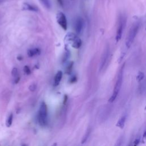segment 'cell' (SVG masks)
Wrapping results in <instances>:
<instances>
[{"instance_id": "cell-22", "label": "cell", "mask_w": 146, "mask_h": 146, "mask_svg": "<svg viewBox=\"0 0 146 146\" xmlns=\"http://www.w3.org/2000/svg\"><path fill=\"white\" fill-rule=\"evenodd\" d=\"M139 142H140V138H136L135 140H134V141H133V145H137L138 144H139Z\"/></svg>"}, {"instance_id": "cell-5", "label": "cell", "mask_w": 146, "mask_h": 146, "mask_svg": "<svg viewBox=\"0 0 146 146\" xmlns=\"http://www.w3.org/2000/svg\"><path fill=\"white\" fill-rule=\"evenodd\" d=\"M126 22V19L123 17H121L119 19V22L118 25V27L116 31V41L118 42L120 40L122 36V34L124 30V28Z\"/></svg>"}, {"instance_id": "cell-3", "label": "cell", "mask_w": 146, "mask_h": 146, "mask_svg": "<svg viewBox=\"0 0 146 146\" xmlns=\"http://www.w3.org/2000/svg\"><path fill=\"white\" fill-rule=\"evenodd\" d=\"M38 120L39 124L41 126L44 127L47 124V108L44 102H42L40 104L38 112Z\"/></svg>"}, {"instance_id": "cell-28", "label": "cell", "mask_w": 146, "mask_h": 146, "mask_svg": "<svg viewBox=\"0 0 146 146\" xmlns=\"http://www.w3.org/2000/svg\"><path fill=\"white\" fill-rule=\"evenodd\" d=\"M2 1V0H0V3H1Z\"/></svg>"}, {"instance_id": "cell-11", "label": "cell", "mask_w": 146, "mask_h": 146, "mask_svg": "<svg viewBox=\"0 0 146 146\" xmlns=\"http://www.w3.org/2000/svg\"><path fill=\"white\" fill-rule=\"evenodd\" d=\"M125 120H126V116L125 115H123L117 121L116 125L117 127L120 128L121 129H123L125 125Z\"/></svg>"}, {"instance_id": "cell-14", "label": "cell", "mask_w": 146, "mask_h": 146, "mask_svg": "<svg viewBox=\"0 0 146 146\" xmlns=\"http://www.w3.org/2000/svg\"><path fill=\"white\" fill-rule=\"evenodd\" d=\"M13 115L12 113H11L9 117H8V119L7 120H6V125L7 127H10L11 124H12V121H13Z\"/></svg>"}, {"instance_id": "cell-1", "label": "cell", "mask_w": 146, "mask_h": 146, "mask_svg": "<svg viewBox=\"0 0 146 146\" xmlns=\"http://www.w3.org/2000/svg\"><path fill=\"white\" fill-rule=\"evenodd\" d=\"M124 68V64L123 65H122V66L121 67V68L119 71L116 82V83H115L113 90V93L108 100V102L110 103H112V102H114V100H115V99H116V98L120 92V90L121 89L122 83H123V80Z\"/></svg>"}, {"instance_id": "cell-29", "label": "cell", "mask_w": 146, "mask_h": 146, "mask_svg": "<svg viewBox=\"0 0 146 146\" xmlns=\"http://www.w3.org/2000/svg\"><path fill=\"white\" fill-rule=\"evenodd\" d=\"M145 30H146V29H145Z\"/></svg>"}, {"instance_id": "cell-26", "label": "cell", "mask_w": 146, "mask_h": 146, "mask_svg": "<svg viewBox=\"0 0 146 146\" xmlns=\"http://www.w3.org/2000/svg\"><path fill=\"white\" fill-rule=\"evenodd\" d=\"M67 100V95H65L64 96V104H65L66 103Z\"/></svg>"}, {"instance_id": "cell-20", "label": "cell", "mask_w": 146, "mask_h": 146, "mask_svg": "<svg viewBox=\"0 0 146 146\" xmlns=\"http://www.w3.org/2000/svg\"><path fill=\"white\" fill-rule=\"evenodd\" d=\"M36 88V86L34 84H33L29 86V89L31 91H34Z\"/></svg>"}, {"instance_id": "cell-13", "label": "cell", "mask_w": 146, "mask_h": 146, "mask_svg": "<svg viewBox=\"0 0 146 146\" xmlns=\"http://www.w3.org/2000/svg\"><path fill=\"white\" fill-rule=\"evenodd\" d=\"M40 1L46 9H49L51 8V3L49 0H40Z\"/></svg>"}, {"instance_id": "cell-24", "label": "cell", "mask_w": 146, "mask_h": 146, "mask_svg": "<svg viewBox=\"0 0 146 146\" xmlns=\"http://www.w3.org/2000/svg\"><path fill=\"white\" fill-rule=\"evenodd\" d=\"M76 81V78L75 76L72 77L71 79H70V82H71V83H74V82H75Z\"/></svg>"}, {"instance_id": "cell-23", "label": "cell", "mask_w": 146, "mask_h": 146, "mask_svg": "<svg viewBox=\"0 0 146 146\" xmlns=\"http://www.w3.org/2000/svg\"><path fill=\"white\" fill-rule=\"evenodd\" d=\"M57 2H58L59 5L61 6H63V5H64V2H63V0H56Z\"/></svg>"}, {"instance_id": "cell-16", "label": "cell", "mask_w": 146, "mask_h": 146, "mask_svg": "<svg viewBox=\"0 0 146 146\" xmlns=\"http://www.w3.org/2000/svg\"><path fill=\"white\" fill-rule=\"evenodd\" d=\"M90 132H91L90 129H88L87 130V131L86 132V133L85 135H84V137H83V140H82V143H85V142L87 141V140L88 137H89V135H90Z\"/></svg>"}, {"instance_id": "cell-19", "label": "cell", "mask_w": 146, "mask_h": 146, "mask_svg": "<svg viewBox=\"0 0 146 146\" xmlns=\"http://www.w3.org/2000/svg\"><path fill=\"white\" fill-rule=\"evenodd\" d=\"M23 71H24L25 73L27 75H29V74L31 73L30 68H29V66H25L24 67V68H23Z\"/></svg>"}, {"instance_id": "cell-7", "label": "cell", "mask_w": 146, "mask_h": 146, "mask_svg": "<svg viewBox=\"0 0 146 146\" xmlns=\"http://www.w3.org/2000/svg\"><path fill=\"white\" fill-rule=\"evenodd\" d=\"M110 52V48L107 46L106 50H104V51L103 54L102 56L100 64V70H102L106 64L107 63V62L108 61V58H109Z\"/></svg>"}, {"instance_id": "cell-27", "label": "cell", "mask_w": 146, "mask_h": 146, "mask_svg": "<svg viewBox=\"0 0 146 146\" xmlns=\"http://www.w3.org/2000/svg\"><path fill=\"white\" fill-rule=\"evenodd\" d=\"M18 59L19 60H22V57L21 56H19L18 57Z\"/></svg>"}, {"instance_id": "cell-2", "label": "cell", "mask_w": 146, "mask_h": 146, "mask_svg": "<svg viewBox=\"0 0 146 146\" xmlns=\"http://www.w3.org/2000/svg\"><path fill=\"white\" fill-rule=\"evenodd\" d=\"M139 27H140V22H139L135 23L131 27L125 41V46L127 48H129L132 45L138 33Z\"/></svg>"}, {"instance_id": "cell-17", "label": "cell", "mask_w": 146, "mask_h": 146, "mask_svg": "<svg viewBox=\"0 0 146 146\" xmlns=\"http://www.w3.org/2000/svg\"><path fill=\"white\" fill-rule=\"evenodd\" d=\"M11 74L13 75V76L15 77V78H17L18 76V69L17 68H13V69L12 70V71H11Z\"/></svg>"}, {"instance_id": "cell-12", "label": "cell", "mask_w": 146, "mask_h": 146, "mask_svg": "<svg viewBox=\"0 0 146 146\" xmlns=\"http://www.w3.org/2000/svg\"><path fill=\"white\" fill-rule=\"evenodd\" d=\"M40 50L37 48L30 49L27 51V54L30 57H33L36 55H39L40 54Z\"/></svg>"}, {"instance_id": "cell-4", "label": "cell", "mask_w": 146, "mask_h": 146, "mask_svg": "<svg viewBox=\"0 0 146 146\" xmlns=\"http://www.w3.org/2000/svg\"><path fill=\"white\" fill-rule=\"evenodd\" d=\"M65 40L74 48H79L82 45L81 39L74 33H68L65 36Z\"/></svg>"}, {"instance_id": "cell-15", "label": "cell", "mask_w": 146, "mask_h": 146, "mask_svg": "<svg viewBox=\"0 0 146 146\" xmlns=\"http://www.w3.org/2000/svg\"><path fill=\"white\" fill-rule=\"evenodd\" d=\"M144 74L143 72L139 71L136 76V80L137 82H140L144 79Z\"/></svg>"}, {"instance_id": "cell-18", "label": "cell", "mask_w": 146, "mask_h": 146, "mask_svg": "<svg viewBox=\"0 0 146 146\" xmlns=\"http://www.w3.org/2000/svg\"><path fill=\"white\" fill-rule=\"evenodd\" d=\"M72 62L71 63H70L67 67H66V72H67V74H70V72L71 71V69H72Z\"/></svg>"}, {"instance_id": "cell-25", "label": "cell", "mask_w": 146, "mask_h": 146, "mask_svg": "<svg viewBox=\"0 0 146 146\" xmlns=\"http://www.w3.org/2000/svg\"><path fill=\"white\" fill-rule=\"evenodd\" d=\"M143 140H146V129L145 130V131L143 133Z\"/></svg>"}, {"instance_id": "cell-9", "label": "cell", "mask_w": 146, "mask_h": 146, "mask_svg": "<svg viewBox=\"0 0 146 146\" xmlns=\"http://www.w3.org/2000/svg\"><path fill=\"white\" fill-rule=\"evenodd\" d=\"M22 8L23 10H28V11H31L34 12H38L39 11V9L38 8L37 6L31 5L30 3H29L27 2H24L22 4Z\"/></svg>"}, {"instance_id": "cell-8", "label": "cell", "mask_w": 146, "mask_h": 146, "mask_svg": "<svg viewBox=\"0 0 146 146\" xmlns=\"http://www.w3.org/2000/svg\"><path fill=\"white\" fill-rule=\"evenodd\" d=\"M84 26V21L82 18L78 17L74 23V29L76 34L81 33Z\"/></svg>"}, {"instance_id": "cell-10", "label": "cell", "mask_w": 146, "mask_h": 146, "mask_svg": "<svg viewBox=\"0 0 146 146\" xmlns=\"http://www.w3.org/2000/svg\"><path fill=\"white\" fill-rule=\"evenodd\" d=\"M62 78V72L60 71H59L56 74L55 77H54V86H58Z\"/></svg>"}, {"instance_id": "cell-21", "label": "cell", "mask_w": 146, "mask_h": 146, "mask_svg": "<svg viewBox=\"0 0 146 146\" xmlns=\"http://www.w3.org/2000/svg\"><path fill=\"white\" fill-rule=\"evenodd\" d=\"M123 141V137H122V136H121V137L118 139V141H117V143L116 144V145H121Z\"/></svg>"}, {"instance_id": "cell-6", "label": "cell", "mask_w": 146, "mask_h": 146, "mask_svg": "<svg viewBox=\"0 0 146 146\" xmlns=\"http://www.w3.org/2000/svg\"><path fill=\"white\" fill-rule=\"evenodd\" d=\"M56 19L60 26L64 30H66L67 29V22L64 14L61 11H58L56 14Z\"/></svg>"}]
</instances>
